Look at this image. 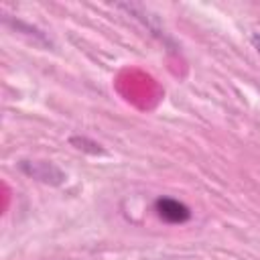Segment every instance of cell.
Listing matches in <instances>:
<instances>
[{
  "label": "cell",
  "mask_w": 260,
  "mask_h": 260,
  "mask_svg": "<svg viewBox=\"0 0 260 260\" xmlns=\"http://www.w3.org/2000/svg\"><path fill=\"white\" fill-rule=\"evenodd\" d=\"M154 209H156V213H158L165 221H169V223H185V221L191 217L189 207H187L185 203L177 201V199H171V197H160V199H156Z\"/></svg>",
  "instance_id": "cell-1"
},
{
  "label": "cell",
  "mask_w": 260,
  "mask_h": 260,
  "mask_svg": "<svg viewBox=\"0 0 260 260\" xmlns=\"http://www.w3.org/2000/svg\"><path fill=\"white\" fill-rule=\"evenodd\" d=\"M252 45H254V49H256V51H258V55H260V32L252 35Z\"/></svg>",
  "instance_id": "cell-2"
}]
</instances>
